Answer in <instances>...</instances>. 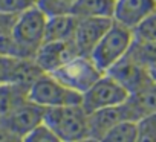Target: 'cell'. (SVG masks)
Returning <instances> with one entry per match:
<instances>
[{
    "mask_svg": "<svg viewBox=\"0 0 156 142\" xmlns=\"http://www.w3.org/2000/svg\"><path fill=\"white\" fill-rule=\"evenodd\" d=\"M83 95L63 86L49 74L37 78L28 90V99L40 107L54 109L64 106H81Z\"/></svg>",
    "mask_w": 156,
    "mask_h": 142,
    "instance_id": "5",
    "label": "cell"
},
{
    "mask_svg": "<svg viewBox=\"0 0 156 142\" xmlns=\"http://www.w3.org/2000/svg\"><path fill=\"white\" fill-rule=\"evenodd\" d=\"M106 74L112 77L116 83H119L129 92V95L139 92L153 81L148 74V69L135 63L127 55L121 58L118 63H115Z\"/></svg>",
    "mask_w": 156,
    "mask_h": 142,
    "instance_id": "9",
    "label": "cell"
},
{
    "mask_svg": "<svg viewBox=\"0 0 156 142\" xmlns=\"http://www.w3.org/2000/svg\"><path fill=\"white\" fill-rule=\"evenodd\" d=\"M76 0H38L37 6L48 16H63L70 14Z\"/></svg>",
    "mask_w": 156,
    "mask_h": 142,
    "instance_id": "20",
    "label": "cell"
},
{
    "mask_svg": "<svg viewBox=\"0 0 156 142\" xmlns=\"http://www.w3.org/2000/svg\"><path fill=\"white\" fill-rule=\"evenodd\" d=\"M136 142H156V115H148L138 121Z\"/></svg>",
    "mask_w": 156,
    "mask_h": 142,
    "instance_id": "21",
    "label": "cell"
},
{
    "mask_svg": "<svg viewBox=\"0 0 156 142\" xmlns=\"http://www.w3.org/2000/svg\"><path fill=\"white\" fill-rule=\"evenodd\" d=\"M132 41H133V31L113 22L112 26L100 40V43L92 50L90 58L94 60V63L98 66L101 72L106 74L115 63H118L121 58L127 55Z\"/></svg>",
    "mask_w": 156,
    "mask_h": 142,
    "instance_id": "3",
    "label": "cell"
},
{
    "mask_svg": "<svg viewBox=\"0 0 156 142\" xmlns=\"http://www.w3.org/2000/svg\"><path fill=\"white\" fill-rule=\"evenodd\" d=\"M129 92L119 83H116L112 77L104 74L87 92L83 93L81 107L89 115L101 109L121 106L129 99Z\"/></svg>",
    "mask_w": 156,
    "mask_h": 142,
    "instance_id": "6",
    "label": "cell"
},
{
    "mask_svg": "<svg viewBox=\"0 0 156 142\" xmlns=\"http://www.w3.org/2000/svg\"><path fill=\"white\" fill-rule=\"evenodd\" d=\"M133 35L141 40H148V41H156V11L148 16L135 31Z\"/></svg>",
    "mask_w": 156,
    "mask_h": 142,
    "instance_id": "24",
    "label": "cell"
},
{
    "mask_svg": "<svg viewBox=\"0 0 156 142\" xmlns=\"http://www.w3.org/2000/svg\"><path fill=\"white\" fill-rule=\"evenodd\" d=\"M76 25L78 19L72 14L48 17L44 41H72Z\"/></svg>",
    "mask_w": 156,
    "mask_h": 142,
    "instance_id": "13",
    "label": "cell"
},
{
    "mask_svg": "<svg viewBox=\"0 0 156 142\" xmlns=\"http://www.w3.org/2000/svg\"><path fill=\"white\" fill-rule=\"evenodd\" d=\"M31 6H34V3L29 0H0V14L17 17Z\"/></svg>",
    "mask_w": 156,
    "mask_h": 142,
    "instance_id": "23",
    "label": "cell"
},
{
    "mask_svg": "<svg viewBox=\"0 0 156 142\" xmlns=\"http://www.w3.org/2000/svg\"><path fill=\"white\" fill-rule=\"evenodd\" d=\"M148 74H150L151 80L156 83V64H153V66H150V67H148Z\"/></svg>",
    "mask_w": 156,
    "mask_h": 142,
    "instance_id": "26",
    "label": "cell"
},
{
    "mask_svg": "<svg viewBox=\"0 0 156 142\" xmlns=\"http://www.w3.org/2000/svg\"><path fill=\"white\" fill-rule=\"evenodd\" d=\"M127 57L148 69L150 66L156 64V41L141 40L133 35V41L127 52Z\"/></svg>",
    "mask_w": 156,
    "mask_h": 142,
    "instance_id": "17",
    "label": "cell"
},
{
    "mask_svg": "<svg viewBox=\"0 0 156 142\" xmlns=\"http://www.w3.org/2000/svg\"><path fill=\"white\" fill-rule=\"evenodd\" d=\"M44 112H46L44 107H40L28 99L23 104L12 109L5 116H2L0 118V122L12 134L23 139L28 133H31L32 130H35L38 125L43 124Z\"/></svg>",
    "mask_w": 156,
    "mask_h": 142,
    "instance_id": "8",
    "label": "cell"
},
{
    "mask_svg": "<svg viewBox=\"0 0 156 142\" xmlns=\"http://www.w3.org/2000/svg\"><path fill=\"white\" fill-rule=\"evenodd\" d=\"M112 19H78V25L72 38L78 55L90 57L92 50L112 26Z\"/></svg>",
    "mask_w": 156,
    "mask_h": 142,
    "instance_id": "10",
    "label": "cell"
},
{
    "mask_svg": "<svg viewBox=\"0 0 156 142\" xmlns=\"http://www.w3.org/2000/svg\"><path fill=\"white\" fill-rule=\"evenodd\" d=\"M72 142H100L97 139H92V137H86V139H80V140H72Z\"/></svg>",
    "mask_w": 156,
    "mask_h": 142,
    "instance_id": "27",
    "label": "cell"
},
{
    "mask_svg": "<svg viewBox=\"0 0 156 142\" xmlns=\"http://www.w3.org/2000/svg\"><path fill=\"white\" fill-rule=\"evenodd\" d=\"M115 0H76L70 14L76 19H112Z\"/></svg>",
    "mask_w": 156,
    "mask_h": 142,
    "instance_id": "14",
    "label": "cell"
},
{
    "mask_svg": "<svg viewBox=\"0 0 156 142\" xmlns=\"http://www.w3.org/2000/svg\"><path fill=\"white\" fill-rule=\"evenodd\" d=\"M44 125H48L63 142L90 137L89 115L81 106H64L46 109Z\"/></svg>",
    "mask_w": 156,
    "mask_h": 142,
    "instance_id": "2",
    "label": "cell"
},
{
    "mask_svg": "<svg viewBox=\"0 0 156 142\" xmlns=\"http://www.w3.org/2000/svg\"><path fill=\"white\" fill-rule=\"evenodd\" d=\"M17 17L0 14V55L19 57L16 41H14V37H12V28H14Z\"/></svg>",
    "mask_w": 156,
    "mask_h": 142,
    "instance_id": "18",
    "label": "cell"
},
{
    "mask_svg": "<svg viewBox=\"0 0 156 142\" xmlns=\"http://www.w3.org/2000/svg\"><path fill=\"white\" fill-rule=\"evenodd\" d=\"M0 142H22V139L17 137L16 134H12L6 127H3L2 122H0Z\"/></svg>",
    "mask_w": 156,
    "mask_h": 142,
    "instance_id": "25",
    "label": "cell"
},
{
    "mask_svg": "<svg viewBox=\"0 0 156 142\" xmlns=\"http://www.w3.org/2000/svg\"><path fill=\"white\" fill-rule=\"evenodd\" d=\"M156 11V0H115L113 22L135 31Z\"/></svg>",
    "mask_w": 156,
    "mask_h": 142,
    "instance_id": "12",
    "label": "cell"
},
{
    "mask_svg": "<svg viewBox=\"0 0 156 142\" xmlns=\"http://www.w3.org/2000/svg\"><path fill=\"white\" fill-rule=\"evenodd\" d=\"M22 142H63L48 125L41 124L38 125L35 130H32L31 133H28Z\"/></svg>",
    "mask_w": 156,
    "mask_h": 142,
    "instance_id": "22",
    "label": "cell"
},
{
    "mask_svg": "<svg viewBox=\"0 0 156 142\" xmlns=\"http://www.w3.org/2000/svg\"><path fill=\"white\" fill-rule=\"evenodd\" d=\"M29 2H32L34 5H37V2H38V0H29Z\"/></svg>",
    "mask_w": 156,
    "mask_h": 142,
    "instance_id": "28",
    "label": "cell"
},
{
    "mask_svg": "<svg viewBox=\"0 0 156 142\" xmlns=\"http://www.w3.org/2000/svg\"><path fill=\"white\" fill-rule=\"evenodd\" d=\"M46 22L48 16L37 5L31 6L16 19L12 37L16 41L19 57L34 60L37 50L44 43Z\"/></svg>",
    "mask_w": 156,
    "mask_h": 142,
    "instance_id": "1",
    "label": "cell"
},
{
    "mask_svg": "<svg viewBox=\"0 0 156 142\" xmlns=\"http://www.w3.org/2000/svg\"><path fill=\"white\" fill-rule=\"evenodd\" d=\"M76 55L78 52L73 41H44L37 50L34 61L43 74L51 75Z\"/></svg>",
    "mask_w": 156,
    "mask_h": 142,
    "instance_id": "11",
    "label": "cell"
},
{
    "mask_svg": "<svg viewBox=\"0 0 156 142\" xmlns=\"http://www.w3.org/2000/svg\"><path fill=\"white\" fill-rule=\"evenodd\" d=\"M129 101L136 109L141 119L148 115H156V83L151 81L139 92L130 95Z\"/></svg>",
    "mask_w": 156,
    "mask_h": 142,
    "instance_id": "16",
    "label": "cell"
},
{
    "mask_svg": "<svg viewBox=\"0 0 156 142\" xmlns=\"http://www.w3.org/2000/svg\"><path fill=\"white\" fill-rule=\"evenodd\" d=\"M138 136V122L124 121L113 128H110L100 142H136Z\"/></svg>",
    "mask_w": 156,
    "mask_h": 142,
    "instance_id": "19",
    "label": "cell"
},
{
    "mask_svg": "<svg viewBox=\"0 0 156 142\" xmlns=\"http://www.w3.org/2000/svg\"><path fill=\"white\" fill-rule=\"evenodd\" d=\"M51 75L55 80H58L63 86L83 95L104 75V72L98 69V66L90 57L76 55Z\"/></svg>",
    "mask_w": 156,
    "mask_h": 142,
    "instance_id": "4",
    "label": "cell"
},
{
    "mask_svg": "<svg viewBox=\"0 0 156 142\" xmlns=\"http://www.w3.org/2000/svg\"><path fill=\"white\" fill-rule=\"evenodd\" d=\"M28 90L20 84H0V118L28 101Z\"/></svg>",
    "mask_w": 156,
    "mask_h": 142,
    "instance_id": "15",
    "label": "cell"
},
{
    "mask_svg": "<svg viewBox=\"0 0 156 142\" xmlns=\"http://www.w3.org/2000/svg\"><path fill=\"white\" fill-rule=\"evenodd\" d=\"M139 119H141L139 113L127 99L121 106L107 107V109H101L94 113H89V134L92 139L101 140V137L115 125L124 121L138 122Z\"/></svg>",
    "mask_w": 156,
    "mask_h": 142,
    "instance_id": "7",
    "label": "cell"
}]
</instances>
